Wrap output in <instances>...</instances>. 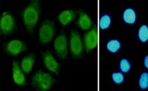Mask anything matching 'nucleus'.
Here are the masks:
<instances>
[{"label":"nucleus","mask_w":148,"mask_h":91,"mask_svg":"<svg viewBox=\"0 0 148 91\" xmlns=\"http://www.w3.org/2000/svg\"><path fill=\"white\" fill-rule=\"evenodd\" d=\"M41 6L39 1H32L22 11V16L25 26L30 34H33L39 20L41 13Z\"/></svg>","instance_id":"f257e3e1"},{"label":"nucleus","mask_w":148,"mask_h":91,"mask_svg":"<svg viewBox=\"0 0 148 91\" xmlns=\"http://www.w3.org/2000/svg\"><path fill=\"white\" fill-rule=\"evenodd\" d=\"M55 82V79L51 74L39 71L33 76L32 86L39 90L45 91L51 89Z\"/></svg>","instance_id":"f03ea898"},{"label":"nucleus","mask_w":148,"mask_h":91,"mask_svg":"<svg viewBox=\"0 0 148 91\" xmlns=\"http://www.w3.org/2000/svg\"><path fill=\"white\" fill-rule=\"evenodd\" d=\"M55 33V23L51 20L44 21L39 29V41L41 43H49L53 38Z\"/></svg>","instance_id":"7ed1b4c3"},{"label":"nucleus","mask_w":148,"mask_h":91,"mask_svg":"<svg viewBox=\"0 0 148 91\" xmlns=\"http://www.w3.org/2000/svg\"><path fill=\"white\" fill-rule=\"evenodd\" d=\"M70 49L73 58L80 59L83 56V43L77 31H71L70 36Z\"/></svg>","instance_id":"20e7f679"},{"label":"nucleus","mask_w":148,"mask_h":91,"mask_svg":"<svg viewBox=\"0 0 148 91\" xmlns=\"http://www.w3.org/2000/svg\"><path fill=\"white\" fill-rule=\"evenodd\" d=\"M16 29L15 18L13 14L9 12L3 13L0 21V32L2 35H6L13 33Z\"/></svg>","instance_id":"39448f33"},{"label":"nucleus","mask_w":148,"mask_h":91,"mask_svg":"<svg viewBox=\"0 0 148 91\" xmlns=\"http://www.w3.org/2000/svg\"><path fill=\"white\" fill-rule=\"evenodd\" d=\"M54 50L60 59H67V41L65 33L62 32L60 35L56 38L54 41Z\"/></svg>","instance_id":"423d86ee"},{"label":"nucleus","mask_w":148,"mask_h":91,"mask_svg":"<svg viewBox=\"0 0 148 91\" xmlns=\"http://www.w3.org/2000/svg\"><path fill=\"white\" fill-rule=\"evenodd\" d=\"M99 42V35L96 26H94L84 36V46L86 51L89 53L91 50L96 48Z\"/></svg>","instance_id":"0eeeda50"},{"label":"nucleus","mask_w":148,"mask_h":91,"mask_svg":"<svg viewBox=\"0 0 148 91\" xmlns=\"http://www.w3.org/2000/svg\"><path fill=\"white\" fill-rule=\"evenodd\" d=\"M26 50H27V46L25 43L18 39L10 40L5 46V52L12 56H17Z\"/></svg>","instance_id":"6e6552de"},{"label":"nucleus","mask_w":148,"mask_h":91,"mask_svg":"<svg viewBox=\"0 0 148 91\" xmlns=\"http://www.w3.org/2000/svg\"><path fill=\"white\" fill-rule=\"evenodd\" d=\"M42 60L44 63L45 65L49 71H52L56 74H58L60 65L58 62L56 60L55 58L53 56L51 51H45L42 53Z\"/></svg>","instance_id":"1a4fd4ad"},{"label":"nucleus","mask_w":148,"mask_h":91,"mask_svg":"<svg viewBox=\"0 0 148 91\" xmlns=\"http://www.w3.org/2000/svg\"><path fill=\"white\" fill-rule=\"evenodd\" d=\"M13 79L14 82L18 85H25L27 84L23 71L20 68L17 61H14L13 63Z\"/></svg>","instance_id":"9d476101"},{"label":"nucleus","mask_w":148,"mask_h":91,"mask_svg":"<svg viewBox=\"0 0 148 91\" xmlns=\"http://www.w3.org/2000/svg\"><path fill=\"white\" fill-rule=\"evenodd\" d=\"M76 26L83 30H88L92 27V20L89 16L85 13L83 10L79 12V18L76 23Z\"/></svg>","instance_id":"9b49d317"},{"label":"nucleus","mask_w":148,"mask_h":91,"mask_svg":"<svg viewBox=\"0 0 148 91\" xmlns=\"http://www.w3.org/2000/svg\"><path fill=\"white\" fill-rule=\"evenodd\" d=\"M36 55L34 53L30 54L22 59V63H21V68H22L24 73H29L30 71H32Z\"/></svg>","instance_id":"f8f14e48"},{"label":"nucleus","mask_w":148,"mask_h":91,"mask_svg":"<svg viewBox=\"0 0 148 91\" xmlns=\"http://www.w3.org/2000/svg\"><path fill=\"white\" fill-rule=\"evenodd\" d=\"M76 18V13L73 10H67L62 12L58 16V20L63 26L67 25Z\"/></svg>","instance_id":"ddd939ff"},{"label":"nucleus","mask_w":148,"mask_h":91,"mask_svg":"<svg viewBox=\"0 0 148 91\" xmlns=\"http://www.w3.org/2000/svg\"><path fill=\"white\" fill-rule=\"evenodd\" d=\"M123 20L128 24H133L136 21V13L133 9L127 8L123 13Z\"/></svg>","instance_id":"4468645a"},{"label":"nucleus","mask_w":148,"mask_h":91,"mask_svg":"<svg viewBox=\"0 0 148 91\" xmlns=\"http://www.w3.org/2000/svg\"><path fill=\"white\" fill-rule=\"evenodd\" d=\"M138 37L140 41L146 43L148 40V26L146 24L141 25L138 29Z\"/></svg>","instance_id":"2eb2a0df"},{"label":"nucleus","mask_w":148,"mask_h":91,"mask_svg":"<svg viewBox=\"0 0 148 91\" xmlns=\"http://www.w3.org/2000/svg\"><path fill=\"white\" fill-rule=\"evenodd\" d=\"M121 48V43L118 40H111L107 44V49L112 53H116Z\"/></svg>","instance_id":"dca6fc26"},{"label":"nucleus","mask_w":148,"mask_h":91,"mask_svg":"<svg viewBox=\"0 0 148 91\" xmlns=\"http://www.w3.org/2000/svg\"><path fill=\"white\" fill-rule=\"evenodd\" d=\"M138 85L141 90H146L148 88V73L144 72L141 73L138 79Z\"/></svg>","instance_id":"f3484780"},{"label":"nucleus","mask_w":148,"mask_h":91,"mask_svg":"<svg viewBox=\"0 0 148 91\" xmlns=\"http://www.w3.org/2000/svg\"><path fill=\"white\" fill-rule=\"evenodd\" d=\"M111 23V18L108 15H104L101 16L99 22V27L101 30H106L110 27Z\"/></svg>","instance_id":"a211bd4d"},{"label":"nucleus","mask_w":148,"mask_h":91,"mask_svg":"<svg viewBox=\"0 0 148 91\" xmlns=\"http://www.w3.org/2000/svg\"><path fill=\"white\" fill-rule=\"evenodd\" d=\"M120 69L123 73H127L129 72L130 68H131V65L127 59H122L120 61Z\"/></svg>","instance_id":"6ab92c4d"},{"label":"nucleus","mask_w":148,"mask_h":91,"mask_svg":"<svg viewBox=\"0 0 148 91\" xmlns=\"http://www.w3.org/2000/svg\"><path fill=\"white\" fill-rule=\"evenodd\" d=\"M112 79L116 84H121L125 80V76L120 72H115L112 74Z\"/></svg>","instance_id":"aec40b11"},{"label":"nucleus","mask_w":148,"mask_h":91,"mask_svg":"<svg viewBox=\"0 0 148 91\" xmlns=\"http://www.w3.org/2000/svg\"><path fill=\"white\" fill-rule=\"evenodd\" d=\"M144 65H145V67L148 69V55H146L145 57V59H144Z\"/></svg>","instance_id":"412c9836"}]
</instances>
